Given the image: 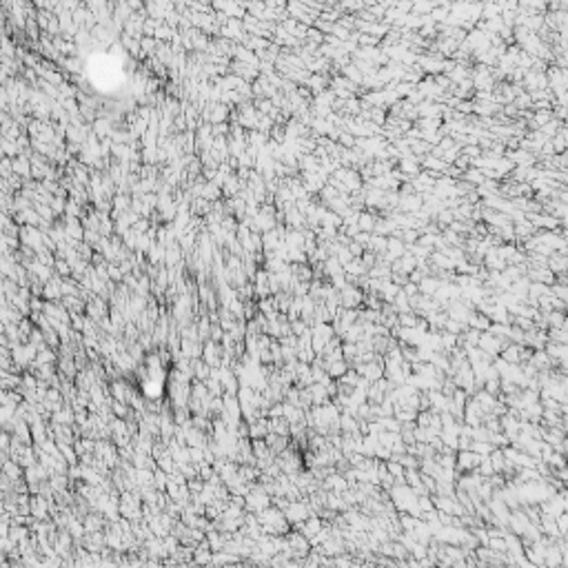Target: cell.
<instances>
[{"label": "cell", "mask_w": 568, "mask_h": 568, "mask_svg": "<svg viewBox=\"0 0 568 568\" xmlns=\"http://www.w3.org/2000/svg\"><path fill=\"white\" fill-rule=\"evenodd\" d=\"M417 286H419V293H422V296H435L437 289H439L442 284H439L437 280H433V278H424Z\"/></svg>", "instance_id": "20"}, {"label": "cell", "mask_w": 568, "mask_h": 568, "mask_svg": "<svg viewBox=\"0 0 568 568\" xmlns=\"http://www.w3.org/2000/svg\"><path fill=\"white\" fill-rule=\"evenodd\" d=\"M253 296H256V286L253 284H242V286H238V298L242 300V302H246V300H251Z\"/></svg>", "instance_id": "25"}, {"label": "cell", "mask_w": 568, "mask_h": 568, "mask_svg": "<svg viewBox=\"0 0 568 568\" xmlns=\"http://www.w3.org/2000/svg\"><path fill=\"white\" fill-rule=\"evenodd\" d=\"M397 322H399V326H409V329H413V326H417V322H419V318L415 315V313H411V311H406V313H399V318H397Z\"/></svg>", "instance_id": "23"}, {"label": "cell", "mask_w": 568, "mask_h": 568, "mask_svg": "<svg viewBox=\"0 0 568 568\" xmlns=\"http://www.w3.org/2000/svg\"><path fill=\"white\" fill-rule=\"evenodd\" d=\"M62 276H53L49 282H45V293H43V298L45 300H51V302H58V300H62L65 296H62Z\"/></svg>", "instance_id": "10"}, {"label": "cell", "mask_w": 568, "mask_h": 568, "mask_svg": "<svg viewBox=\"0 0 568 568\" xmlns=\"http://www.w3.org/2000/svg\"><path fill=\"white\" fill-rule=\"evenodd\" d=\"M311 515H313V513H311V506H309V502H306V497L304 499H296V502H291L284 509V517L289 519L293 526L306 522Z\"/></svg>", "instance_id": "3"}, {"label": "cell", "mask_w": 568, "mask_h": 568, "mask_svg": "<svg viewBox=\"0 0 568 568\" xmlns=\"http://www.w3.org/2000/svg\"><path fill=\"white\" fill-rule=\"evenodd\" d=\"M85 313L93 320V322H100L104 315H109V300L100 298V296H93L89 302H87V311Z\"/></svg>", "instance_id": "4"}, {"label": "cell", "mask_w": 568, "mask_h": 568, "mask_svg": "<svg viewBox=\"0 0 568 568\" xmlns=\"http://www.w3.org/2000/svg\"><path fill=\"white\" fill-rule=\"evenodd\" d=\"M271 431L278 433V435H289L291 437V422L284 415L282 417H271Z\"/></svg>", "instance_id": "16"}, {"label": "cell", "mask_w": 568, "mask_h": 568, "mask_svg": "<svg viewBox=\"0 0 568 568\" xmlns=\"http://www.w3.org/2000/svg\"><path fill=\"white\" fill-rule=\"evenodd\" d=\"M16 409L18 406H13V404H3V409H0V422L9 424L11 419L16 417Z\"/></svg>", "instance_id": "24"}, {"label": "cell", "mask_w": 568, "mask_h": 568, "mask_svg": "<svg viewBox=\"0 0 568 568\" xmlns=\"http://www.w3.org/2000/svg\"><path fill=\"white\" fill-rule=\"evenodd\" d=\"M13 169H16V173H20V176H29V164H27L25 158H18V162H13Z\"/></svg>", "instance_id": "28"}, {"label": "cell", "mask_w": 568, "mask_h": 568, "mask_svg": "<svg viewBox=\"0 0 568 568\" xmlns=\"http://www.w3.org/2000/svg\"><path fill=\"white\" fill-rule=\"evenodd\" d=\"M479 349H482L484 353H489V355H497L499 351H502V344H499V340L497 338H493V335H489V333H482V335H479Z\"/></svg>", "instance_id": "13"}, {"label": "cell", "mask_w": 568, "mask_h": 568, "mask_svg": "<svg viewBox=\"0 0 568 568\" xmlns=\"http://www.w3.org/2000/svg\"><path fill=\"white\" fill-rule=\"evenodd\" d=\"M189 451H191V462L193 464H202V462H206L204 459V449H200V446H189Z\"/></svg>", "instance_id": "26"}, {"label": "cell", "mask_w": 568, "mask_h": 568, "mask_svg": "<svg viewBox=\"0 0 568 568\" xmlns=\"http://www.w3.org/2000/svg\"><path fill=\"white\" fill-rule=\"evenodd\" d=\"M222 355H224L222 344L213 342V340H206V342H204V351H202V360H204V362L216 369V366L222 364Z\"/></svg>", "instance_id": "5"}, {"label": "cell", "mask_w": 568, "mask_h": 568, "mask_svg": "<svg viewBox=\"0 0 568 568\" xmlns=\"http://www.w3.org/2000/svg\"><path fill=\"white\" fill-rule=\"evenodd\" d=\"M322 526H324V524H322V519H320V515H311L309 519H306V522H302V524H298V526H296V529H298V531H302V533H304V535H306V537H309V542H311V539H313V537H315V535H318V533H320V531H322Z\"/></svg>", "instance_id": "11"}, {"label": "cell", "mask_w": 568, "mask_h": 568, "mask_svg": "<svg viewBox=\"0 0 568 568\" xmlns=\"http://www.w3.org/2000/svg\"><path fill=\"white\" fill-rule=\"evenodd\" d=\"M502 355H504V360H506L509 364L519 362V349H517V346H509V349H504Z\"/></svg>", "instance_id": "27"}, {"label": "cell", "mask_w": 568, "mask_h": 568, "mask_svg": "<svg viewBox=\"0 0 568 568\" xmlns=\"http://www.w3.org/2000/svg\"><path fill=\"white\" fill-rule=\"evenodd\" d=\"M271 433V417H260L253 424H249V435L251 439L256 437H266Z\"/></svg>", "instance_id": "12"}, {"label": "cell", "mask_w": 568, "mask_h": 568, "mask_svg": "<svg viewBox=\"0 0 568 568\" xmlns=\"http://www.w3.org/2000/svg\"><path fill=\"white\" fill-rule=\"evenodd\" d=\"M96 131L100 133V136L109 133V122H104V120H98V122H96Z\"/></svg>", "instance_id": "29"}, {"label": "cell", "mask_w": 568, "mask_h": 568, "mask_svg": "<svg viewBox=\"0 0 568 568\" xmlns=\"http://www.w3.org/2000/svg\"><path fill=\"white\" fill-rule=\"evenodd\" d=\"M211 369H213V366L206 364L202 357L193 360V380H202V382H204V380L211 375Z\"/></svg>", "instance_id": "15"}, {"label": "cell", "mask_w": 568, "mask_h": 568, "mask_svg": "<svg viewBox=\"0 0 568 568\" xmlns=\"http://www.w3.org/2000/svg\"><path fill=\"white\" fill-rule=\"evenodd\" d=\"M271 504H273V497L266 493L264 486L253 482V489H251L249 495H246V511H249V513H260L262 509H266V506H271Z\"/></svg>", "instance_id": "1"}, {"label": "cell", "mask_w": 568, "mask_h": 568, "mask_svg": "<svg viewBox=\"0 0 568 568\" xmlns=\"http://www.w3.org/2000/svg\"><path fill=\"white\" fill-rule=\"evenodd\" d=\"M479 462H482V455L479 453H475L473 449H464L459 451V457H457V469L462 471H475Z\"/></svg>", "instance_id": "8"}, {"label": "cell", "mask_w": 568, "mask_h": 568, "mask_svg": "<svg viewBox=\"0 0 568 568\" xmlns=\"http://www.w3.org/2000/svg\"><path fill=\"white\" fill-rule=\"evenodd\" d=\"M82 522H85L87 533H98V531H104V529H107L109 519H107V517L102 515V513L93 511V513H87V515L82 517Z\"/></svg>", "instance_id": "9"}, {"label": "cell", "mask_w": 568, "mask_h": 568, "mask_svg": "<svg viewBox=\"0 0 568 568\" xmlns=\"http://www.w3.org/2000/svg\"><path fill=\"white\" fill-rule=\"evenodd\" d=\"M340 300H342V306H346V309H355L360 302H364V296H362V291H360L357 286L346 284L344 289L340 291Z\"/></svg>", "instance_id": "7"}, {"label": "cell", "mask_w": 568, "mask_h": 568, "mask_svg": "<svg viewBox=\"0 0 568 568\" xmlns=\"http://www.w3.org/2000/svg\"><path fill=\"white\" fill-rule=\"evenodd\" d=\"M191 399V382H178V380H169V402L173 409L186 406Z\"/></svg>", "instance_id": "2"}, {"label": "cell", "mask_w": 568, "mask_h": 568, "mask_svg": "<svg viewBox=\"0 0 568 568\" xmlns=\"http://www.w3.org/2000/svg\"><path fill=\"white\" fill-rule=\"evenodd\" d=\"M158 466L162 471H166L171 475V473H176L178 471V464H176V459H173V455H171V451H166L162 457H158Z\"/></svg>", "instance_id": "21"}, {"label": "cell", "mask_w": 568, "mask_h": 568, "mask_svg": "<svg viewBox=\"0 0 568 568\" xmlns=\"http://www.w3.org/2000/svg\"><path fill=\"white\" fill-rule=\"evenodd\" d=\"M326 373L333 377V380H340L344 375L346 371H349V364H346V360H338V362H331V364H324Z\"/></svg>", "instance_id": "17"}, {"label": "cell", "mask_w": 568, "mask_h": 568, "mask_svg": "<svg viewBox=\"0 0 568 568\" xmlns=\"http://www.w3.org/2000/svg\"><path fill=\"white\" fill-rule=\"evenodd\" d=\"M309 391H311V397H313V404H326L329 402V391H326V386L324 384H320V382H313L311 386H309Z\"/></svg>", "instance_id": "14"}, {"label": "cell", "mask_w": 568, "mask_h": 568, "mask_svg": "<svg viewBox=\"0 0 568 568\" xmlns=\"http://www.w3.org/2000/svg\"><path fill=\"white\" fill-rule=\"evenodd\" d=\"M9 537H11L16 544H20L23 539L31 537V529H29L27 524H13V526H11V531H9Z\"/></svg>", "instance_id": "18"}, {"label": "cell", "mask_w": 568, "mask_h": 568, "mask_svg": "<svg viewBox=\"0 0 568 568\" xmlns=\"http://www.w3.org/2000/svg\"><path fill=\"white\" fill-rule=\"evenodd\" d=\"M53 269H56V273H58V276H62V278H69L71 273H73V266L67 262L65 258H56V264H53Z\"/></svg>", "instance_id": "22"}, {"label": "cell", "mask_w": 568, "mask_h": 568, "mask_svg": "<svg viewBox=\"0 0 568 568\" xmlns=\"http://www.w3.org/2000/svg\"><path fill=\"white\" fill-rule=\"evenodd\" d=\"M31 515L36 519H51V499H47L45 495H31Z\"/></svg>", "instance_id": "6"}, {"label": "cell", "mask_w": 568, "mask_h": 568, "mask_svg": "<svg viewBox=\"0 0 568 568\" xmlns=\"http://www.w3.org/2000/svg\"><path fill=\"white\" fill-rule=\"evenodd\" d=\"M136 486L138 489L153 486V471L151 469H136Z\"/></svg>", "instance_id": "19"}]
</instances>
